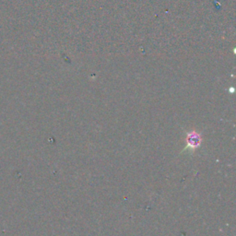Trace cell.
<instances>
[{
	"label": "cell",
	"instance_id": "1",
	"mask_svg": "<svg viewBox=\"0 0 236 236\" xmlns=\"http://www.w3.org/2000/svg\"><path fill=\"white\" fill-rule=\"evenodd\" d=\"M186 146L184 149V151L189 150L191 152H194L196 150H198L200 147L202 143V137L200 133L195 130H192L186 134Z\"/></svg>",
	"mask_w": 236,
	"mask_h": 236
}]
</instances>
